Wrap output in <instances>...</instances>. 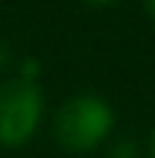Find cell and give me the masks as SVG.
Returning <instances> with one entry per match:
<instances>
[{
  "label": "cell",
  "mask_w": 155,
  "mask_h": 158,
  "mask_svg": "<svg viewBox=\"0 0 155 158\" xmlns=\"http://www.w3.org/2000/svg\"><path fill=\"white\" fill-rule=\"evenodd\" d=\"M91 3H111V0H91Z\"/></svg>",
  "instance_id": "obj_5"
},
{
  "label": "cell",
  "mask_w": 155,
  "mask_h": 158,
  "mask_svg": "<svg viewBox=\"0 0 155 158\" xmlns=\"http://www.w3.org/2000/svg\"><path fill=\"white\" fill-rule=\"evenodd\" d=\"M149 158H155V132H152V141H149Z\"/></svg>",
  "instance_id": "obj_3"
},
{
  "label": "cell",
  "mask_w": 155,
  "mask_h": 158,
  "mask_svg": "<svg viewBox=\"0 0 155 158\" xmlns=\"http://www.w3.org/2000/svg\"><path fill=\"white\" fill-rule=\"evenodd\" d=\"M111 126H114L111 106L94 94H79L73 100H67L56 114V138L70 152L94 149L108 135Z\"/></svg>",
  "instance_id": "obj_1"
},
{
  "label": "cell",
  "mask_w": 155,
  "mask_h": 158,
  "mask_svg": "<svg viewBox=\"0 0 155 158\" xmlns=\"http://www.w3.org/2000/svg\"><path fill=\"white\" fill-rule=\"evenodd\" d=\"M41 91L32 79H9L0 85V143H27L41 123Z\"/></svg>",
  "instance_id": "obj_2"
},
{
  "label": "cell",
  "mask_w": 155,
  "mask_h": 158,
  "mask_svg": "<svg viewBox=\"0 0 155 158\" xmlns=\"http://www.w3.org/2000/svg\"><path fill=\"white\" fill-rule=\"evenodd\" d=\"M146 3H149V12H152V15H155V0H146Z\"/></svg>",
  "instance_id": "obj_4"
}]
</instances>
